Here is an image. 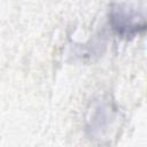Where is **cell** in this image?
I'll return each instance as SVG.
<instances>
[{"instance_id":"6da1fadb","label":"cell","mask_w":147,"mask_h":147,"mask_svg":"<svg viewBox=\"0 0 147 147\" xmlns=\"http://www.w3.org/2000/svg\"><path fill=\"white\" fill-rule=\"evenodd\" d=\"M110 23L114 30L121 36H133L145 29L144 18L137 11L129 10V8H124L122 5L111 9Z\"/></svg>"}]
</instances>
